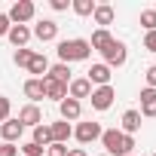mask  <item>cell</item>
<instances>
[{"label": "cell", "mask_w": 156, "mask_h": 156, "mask_svg": "<svg viewBox=\"0 0 156 156\" xmlns=\"http://www.w3.org/2000/svg\"><path fill=\"white\" fill-rule=\"evenodd\" d=\"M132 156H138V153H132Z\"/></svg>", "instance_id": "37"}, {"label": "cell", "mask_w": 156, "mask_h": 156, "mask_svg": "<svg viewBox=\"0 0 156 156\" xmlns=\"http://www.w3.org/2000/svg\"><path fill=\"white\" fill-rule=\"evenodd\" d=\"M28 73H34V80H43V76L49 73V58L43 52H34V58L28 64Z\"/></svg>", "instance_id": "15"}, {"label": "cell", "mask_w": 156, "mask_h": 156, "mask_svg": "<svg viewBox=\"0 0 156 156\" xmlns=\"http://www.w3.org/2000/svg\"><path fill=\"white\" fill-rule=\"evenodd\" d=\"M49 132H52V141L55 144H67V138L73 135V126L64 122V119H58V122H49Z\"/></svg>", "instance_id": "16"}, {"label": "cell", "mask_w": 156, "mask_h": 156, "mask_svg": "<svg viewBox=\"0 0 156 156\" xmlns=\"http://www.w3.org/2000/svg\"><path fill=\"white\" fill-rule=\"evenodd\" d=\"M43 95L52 98V101H64L67 98V86L64 83H55L52 76H43Z\"/></svg>", "instance_id": "14"}, {"label": "cell", "mask_w": 156, "mask_h": 156, "mask_svg": "<svg viewBox=\"0 0 156 156\" xmlns=\"http://www.w3.org/2000/svg\"><path fill=\"white\" fill-rule=\"evenodd\" d=\"M16 119H19L25 129H28V126H31V129H37V126L43 122V110H40L37 104H25V107L19 110V116H16Z\"/></svg>", "instance_id": "9"}, {"label": "cell", "mask_w": 156, "mask_h": 156, "mask_svg": "<svg viewBox=\"0 0 156 156\" xmlns=\"http://www.w3.org/2000/svg\"><path fill=\"white\" fill-rule=\"evenodd\" d=\"M89 95H92V83L86 80V76H76V80H70V86H67V98L80 101V98H89Z\"/></svg>", "instance_id": "11"}, {"label": "cell", "mask_w": 156, "mask_h": 156, "mask_svg": "<svg viewBox=\"0 0 156 156\" xmlns=\"http://www.w3.org/2000/svg\"><path fill=\"white\" fill-rule=\"evenodd\" d=\"M34 144H40L43 150L52 144V132H49V122H40V126L34 129Z\"/></svg>", "instance_id": "23"}, {"label": "cell", "mask_w": 156, "mask_h": 156, "mask_svg": "<svg viewBox=\"0 0 156 156\" xmlns=\"http://www.w3.org/2000/svg\"><path fill=\"white\" fill-rule=\"evenodd\" d=\"M19 153V147L16 144H6V141H0V156H16Z\"/></svg>", "instance_id": "33"}, {"label": "cell", "mask_w": 156, "mask_h": 156, "mask_svg": "<svg viewBox=\"0 0 156 156\" xmlns=\"http://www.w3.org/2000/svg\"><path fill=\"white\" fill-rule=\"evenodd\" d=\"M31 34H34L40 43H49V40L58 37V22H55V19H40V22L31 28Z\"/></svg>", "instance_id": "7"}, {"label": "cell", "mask_w": 156, "mask_h": 156, "mask_svg": "<svg viewBox=\"0 0 156 156\" xmlns=\"http://www.w3.org/2000/svg\"><path fill=\"white\" fill-rule=\"evenodd\" d=\"M153 156H156V153H153Z\"/></svg>", "instance_id": "39"}, {"label": "cell", "mask_w": 156, "mask_h": 156, "mask_svg": "<svg viewBox=\"0 0 156 156\" xmlns=\"http://www.w3.org/2000/svg\"><path fill=\"white\" fill-rule=\"evenodd\" d=\"M95 6H98L95 0H73V3H70V9H73L76 16H92V12H95Z\"/></svg>", "instance_id": "24"}, {"label": "cell", "mask_w": 156, "mask_h": 156, "mask_svg": "<svg viewBox=\"0 0 156 156\" xmlns=\"http://www.w3.org/2000/svg\"><path fill=\"white\" fill-rule=\"evenodd\" d=\"M22 153H25V156H43V147L34 144V141H28V144L22 147Z\"/></svg>", "instance_id": "28"}, {"label": "cell", "mask_w": 156, "mask_h": 156, "mask_svg": "<svg viewBox=\"0 0 156 156\" xmlns=\"http://www.w3.org/2000/svg\"><path fill=\"white\" fill-rule=\"evenodd\" d=\"M144 80H147V89H156V64H150L144 70Z\"/></svg>", "instance_id": "30"}, {"label": "cell", "mask_w": 156, "mask_h": 156, "mask_svg": "<svg viewBox=\"0 0 156 156\" xmlns=\"http://www.w3.org/2000/svg\"><path fill=\"white\" fill-rule=\"evenodd\" d=\"M101 55H104V64H107V67H122V64H126V58H129V49H126V43H122V40H116V37H113V43H110Z\"/></svg>", "instance_id": "3"}, {"label": "cell", "mask_w": 156, "mask_h": 156, "mask_svg": "<svg viewBox=\"0 0 156 156\" xmlns=\"http://www.w3.org/2000/svg\"><path fill=\"white\" fill-rule=\"evenodd\" d=\"M110 76H113V73H110V67L101 61V64H92V67H89L86 80L92 83V89H98V86H110Z\"/></svg>", "instance_id": "8"}, {"label": "cell", "mask_w": 156, "mask_h": 156, "mask_svg": "<svg viewBox=\"0 0 156 156\" xmlns=\"http://www.w3.org/2000/svg\"><path fill=\"white\" fill-rule=\"evenodd\" d=\"M101 156H107V153H101Z\"/></svg>", "instance_id": "36"}, {"label": "cell", "mask_w": 156, "mask_h": 156, "mask_svg": "<svg viewBox=\"0 0 156 156\" xmlns=\"http://www.w3.org/2000/svg\"><path fill=\"white\" fill-rule=\"evenodd\" d=\"M55 52H58L61 64H70V61H86V58L92 55V46H89V40H83V37H73V40H61Z\"/></svg>", "instance_id": "2"}, {"label": "cell", "mask_w": 156, "mask_h": 156, "mask_svg": "<svg viewBox=\"0 0 156 156\" xmlns=\"http://www.w3.org/2000/svg\"><path fill=\"white\" fill-rule=\"evenodd\" d=\"M138 129H141V113L138 110H126L122 113V122H119V132L122 135H135Z\"/></svg>", "instance_id": "17"}, {"label": "cell", "mask_w": 156, "mask_h": 156, "mask_svg": "<svg viewBox=\"0 0 156 156\" xmlns=\"http://www.w3.org/2000/svg\"><path fill=\"white\" fill-rule=\"evenodd\" d=\"M46 76H52L55 83H64V86H70V80H73V76H70V64H61V61H58V64H52Z\"/></svg>", "instance_id": "21"}, {"label": "cell", "mask_w": 156, "mask_h": 156, "mask_svg": "<svg viewBox=\"0 0 156 156\" xmlns=\"http://www.w3.org/2000/svg\"><path fill=\"white\" fill-rule=\"evenodd\" d=\"M58 113H61L64 122H73V119H80L83 104H80V101H73V98H64V101H58Z\"/></svg>", "instance_id": "13"}, {"label": "cell", "mask_w": 156, "mask_h": 156, "mask_svg": "<svg viewBox=\"0 0 156 156\" xmlns=\"http://www.w3.org/2000/svg\"><path fill=\"white\" fill-rule=\"evenodd\" d=\"M22 135H25V126H22L19 119H12V116H9L6 122H0V138H3L6 144H16Z\"/></svg>", "instance_id": "10"}, {"label": "cell", "mask_w": 156, "mask_h": 156, "mask_svg": "<svg viewBox=\"0 0 156 156\" xmlns=\"http://www.w3.org/2000/svg\"><path fill=\"white\" fill-rule=\"evenodd\" d=\"M92 19H95V25H98V28H107V25L113 22V6L98 3V6H95V12H92Z\"/></svg>", "instance_id": "22"}, {"label": "cell", "mask_w": 156, "mask_h": 156, "mask_svg": "<svg viewBox=\"0 0 156 156\" xmlns=\"http://www.w3.org/2000/svg\"><path fill=\"white\" fill-rule=\"evenodd\" d=\"M9 113H12V101H9L6 95H0V122H6Z\"/></svg>", "instance_id": "27"}, {"label": "cell", "mask_w": 156, "mask_h": 156, "mask_svg": "<svg viewBox=\"0 0 156 156\" xmlns=\"http://www.w3.org/2000/svg\"><path fill=\"white\" fill-rule=\"evenodd\" d=\"M6 16H9V22H12V25H25V22H31V19L37 16V6L31 3V0H16L12 9H9Z\"/></svg>", "instance_id": "4"}, {"label": "cell", "mask_w": 156, "mask_h": 156, "mask_svg": "<svg viewBox=\"0 0 156 156\" xmlns=\"http://www.w3.org/2000/svg\"><path fill=\"white\" fill-rule=\"evenodd\" d=\"M101 122H95V119H89V122H76V129H73V138L80 141V144H92V141H98L101 138Z\"/></svg>", "instance_id": "5"}, {"label": "cell", "mask_w": 156, "mask_h": 156, "mask_svg": "<svg viewBox=\"0 0 156 156\" xmlns=\"http://www.w3.org/2000/svg\"><path fill=\"white\" fill-rule=\"evenodd\" d=\"M144 49H147V52H156V31L144 34Z\"/></svg>", "instance_id": "31"}, {"label": "cell", "mask_w": 156, "mask_h": 156, "mask_svg": "<svg viewBox=\"0 0 156 156\" xmlns=\"http://www.w3.org/2000/svg\"><path fill=\"white\" fill-rule=\"evenodd\" d=\"M9 28H12L9 16H6V12H0V37H6V34H9Z\"/></svg>", "instance_id": "32"}, {"label": "cell", "mask_w": 156, "mask_h": 156, "mask_svg": "<svg viewBox=\"0 0 156 156\" xmlns=\"http://www.w3.org/2000/svg\"><path fill=\"white\" fill-rule=\"evenodd\" d=\"M98 141L104 144V153L107 156H132L135 153V138L132 135H122L119 129H104Z\"/></svg>", "instance_id": "1"}, {"label": "cell", "mask_w": 156, "mask_h": 156, "mask_svg": "<svg viewBox=\"0 0 156 156\" xmlns=\"http://www.w3.org/2000/svg\"><path fill=\"white\" fill-rule=\"evenodd\" d=\"M6 37H9V43H12L16 49H28V40H31L34 34H31V28H28V25H12Z\"/></svg>", "instance_id": "12"}, {"label": "cell", "mask_w": 156, "mask_h": 156, "mask_svg": "<svg viewBox=\"0 0 156 156\" xmlns=\"http://www.w3.org/2000/svg\"><path fill=\"white\" fill-rule=\"evenodd\" d=\"M67 156H89V153H86L83 147H70V150H67Z\"/></svg>", "instance_id": "35"}, {"label": "cell", "mask_w": 156, "mask_h": 156, "mask_svg": "<svg viewBox=\"0 0 156 156\" xmlns=\"http://www.w3.org/2000/svg\"><path fill=\"white\" fill-rule=\"evenodd\" d=\"M25 98H31V104H37V101H43L46 95H43V80H25Z\"/></svg>", "instance_id": "20"}, {"label": "cell", "mask_w": 156, "mask_h": 156, "mask_svg": "<svg viewBox=\"0 0 156 156\" xmlns=\"http://www.w3.org/2000/svg\"><path fill=\"white\" fill-rule=\"evenodd\" d=\"M46 153H49V156H67V144H55V141H52V144L46 147Z\"/></svg>", "instance_id": "29"}, {"label": "cell", "mask_w": 156, "mask_h": 156, "mask_svg": "<svg viewBox=\"0 0 156 156\" xmlns=\"http://www.w3.org/2000/svg\"><path fill=\"white\" fill-rule=\"evenodd\" d=\"M153 9H156V6H153Z\"/></svg>", "instance_id": "38"}, {"label": "cell", "mask_w": 156, "mask_h": 156, "mask_svg": "<svg viewBox=\"0 0 156 156\" xmlns=\"http://www.w3.org/2000/svg\"><path fill=\"white\" fill-rule=\"evenodd\" d=\"M31 58H34V49H16V55H12V61H16L19 67H28Z\"/></svg>", "instance_id": "26"}, {"label": "cell", "mask_w": 156, "mask_h": 156, "mask_svg": "<svg viewBox=\"0 0 156 156\" xmlns=\"http://www.w3.org/2000/svg\"><path fill=\"white\" fill-rule=\"evenodd\" d=\"M141 28L150 34L156 31V9H141Z\"/></svg>", "instance_id": "25"}, {"label": "cell", "mask_w": 156, "mask_h": 156, "mask_svg": "<svg viewBox=\"0 0 156 156\" xmlns=\"http://www.w3.org/2000/svg\"><path fill=\"white\" fill-rule=\"evenodd\" d=\"M49 6H52L55 12H64V9L70 6V0H49Z\"/></svg>", "instance_id": "34"}, {"label": "cell", "mask_w": 156, "mask_h": 156, "mask_svg": "<svg viewBox=\"0 0 156 156\" xmlns=\"http://www.w3.org/2000/svg\"><path fill=\"white\" fill-rule=\"evenodd\" d=\"M110 43H113V34H110L107 28H98V31H92V40H89V46H92V49L104 52V49H107Z\"/></svg>", "instance_id": "19"}, {"label": "cell", "mask_w": 156, "mask_h": 156, "mask_svg": "<svg viewBox=\"0 0 156 156\" xmlns=\"http://www.w3.org/2000/svg\"><path fill=\"white\" fill-rule=\"evenodd\" d=\"M141 116H156V89H141Z\"/></svg>", "instance_id": "18"}, {"label": "cell", "mask_w": 156, "mask_h": 156, "mask_svg": "<svg viewBox=\"0 0 156 156\" xmlns=\"http://www.w3.org/2000/svg\"><path fill=\"white\" fill-rule=\"evenodd\" d=\"M113 98H116V89H113V86H98V89H92V95H89V101H92L95 110H110V107H113Z\"/></svg>", "instance_id": "6"}]
</instances>
